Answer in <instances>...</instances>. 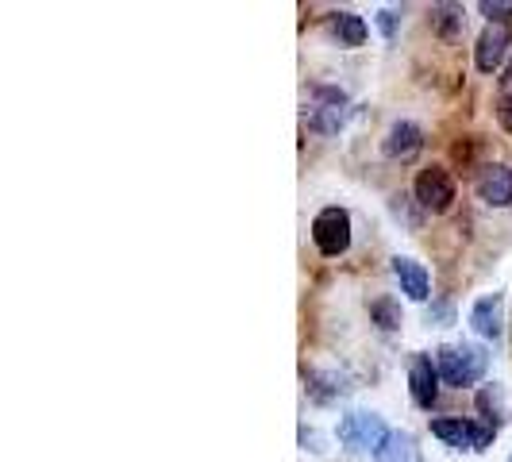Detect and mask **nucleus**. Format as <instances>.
Masks as SVG:
<instances>
[{"instance_id":"7","label":"nucleus","mask_w":512,"mask_h":462,"mask_svg":"<svg viewBox=\"0 0 512 462\" xmlns=\"http://www.w3.org/2000/svg\"><path fill=\"white\" fill-rule=\"evenodd\" d=\"M474 193L486 201L489 208H509L512 205V166H486L478 181H474Z\"/></svg>"},{"instance_id":"15","label":"nucleus","mask_w":512,"mask_h":462,"mask_svg":"<svg viewBox=\"0 0 512 462\" xmlns=\"http://www.w3.org/2000/svg\"><path fill=\"white\" fill-rule=\"evenodd\" d=\"M378 462H420V451H416L412 436H405V432H393V436H389V443L378 451Z\"/></svg>"},{"instance_id":"9","label":"nucleus","mask_w":512,"mask_h":462,"mask_svg":"<svg viewBox=\"0 0 512 462\" xmlns=\"http://www.w3.org/2000/svg\"><path fill=\"white\" fill-rule=\"evenodd\" d=\"M470 328L482 335V339H501V332H505V297L501 293H489L482 301H474V308H470Z\"/></svg>"},{"instance_id":"5","label":"nucleus","mask_w":512,"mask_h":462,"mask_svg":"<svg viewBox=\"0 0 512 462\" xmlns=\"http://www.w3.org/2000/svg\"><path fill=\"white\" fill-rule=\"evenodd\" d=\"M455 201V181L443 166H428L420 178H416V205L424 212H447Z\"/></svg>"},{"instance_id":"17","label":"nucleus","mask_w":512,"mask_h":462,"mask_svg":"<svg viewBox=\"0 0 512 462\" xmlns=\"http://www.w3.org/2000/svg\"><path fill=\"white\" fill-rule=\"evenodd\" d=\"M370 320H374L382 332H397V328H401V305H397L393 297H378V301L370 305Z\"/></svg>"},{"instance_id":"10","label":"nucleus","mask_w":512,"mask_h":462,"mask_svg":"<svg viewBox=\"0 0 512 462\" xmlns=\"http://www.w3.org/2000/svg\"><path fill=\"white\" fill-rule=\"evenodd\" d=\"M505 54H509V27L489 24L486 31H482V39H478V51H474L478 70H482V74H493V70L505 62Z\"/></svg>"},{"instance_id":"22","label":"nucleus","mask_w":512,"mask_h":462,"mask_svg":"<svg viewBox=\"0 0 512 462\" xmlns=\"http://www.w3.org/2000/svg\"><path fill=\"white\" fill-rule=\"evenodd\" d=\"M497 120H501V128L505 131H512V93H505L501 104H497Z\"/></svg>"},{"instance_id":"6","label":"nucleus","mask_w":512,"mask_h":462,"mask_svg":"<svg viewBox=\"0 0 512 462\" xmlns=\"http://www.w3.org/2000/svg\"><path fill=\"white\" fill-rule=\"evenodd\" d=\"M409 389H412V401L420 409H432L439 397V366L428 355H412L409 362Z\"/></svg>"},{"instance_id":"14","label":"nucleus","mask_w":512,"mask_h":462,"mask_svg":"<svg viewBox=\"0 0 512 462\" xmlns=\"http://www.w3.org/2000/svg\"><path fill=\"white\" fill-rule=\"evenodd\" d=\"M478 409H482L489 428H501L505 416H509V409H505V389H501V385H486V389L478 393Z\"/></svg>"},{"instance_id":"21","label":"nucleus","mask_w":512,"mask_h":462,"mask_svg":"<svg viewBox=\"0 0 512 462\" xmlns=\"http://www.w3.org/2000/svg\"><path fill=\"white\" fill-rule=\"evenodd\" d=\"M378 27H382L385 39H393V35H397V12H393V8H382V12H378Z\"/></svg>"},{"instance_id":"12","label":"nucleus","mask_w":512,"mask_h":462,"mask_svg":"<svg viewBox=\"0 0 512 462\" xmlns=\"http://www.w3.org/2000/svg\"><path fill=\"white\" fill-rule=\"evenodd\" d=\"M305 389L316 405H332V401H339V397H347V393H351L347 378H343V374H335V370H308Z\"/></svg>"},{"instance_id":"16","label":"nucleus","mask_w":512,"mask_h":462,"mask_svg":"<svg viewBox=\"0 0 512 462\" xmlns=\"http://www.w3.org/2000/svg\"><path fill=\"white\" fill-rule=\"evenodd\" d=\"M432 27H436L439 35H459L462 27H466V16H462L459 4H436L432 8Z\"/></svg>"},{"instance_id":"11","label":"nucleus","mask_w":512,"mask_h":462,"mask_svg":"<svg viewBox=\"0 0 512 462\" xmlns=\"http://www.w3.org/2000/svg\"><path fill=\"white\" fill-rule=\"evenodd\" d=\"M393 278L401 282V293H405V297H412V301H428L432 278H428V270H424L416 258H405V255L393 258Z\"/></svg>"},{"instance_id":"2","label":"nucleus","mask_w":512,"mask_h":462,"mask_svg":"<svg viewBox=\"0 0 512 462\" xmlns=\"http://www.w3.org/2000/svg\"><path fill=\"white\" fill-rule=\"evenodd\" d=\"M389 428H385L382 416H374V412H347L343 420H339V443L347 447V451H359V455H378L385 443H389Z\"/></svg>"},{"instance_id":"4","label":"nucleus","mask_w":512,"mask_h":462,"mask_svg":"<svg viewBox=\"0 0 512 462\" xmlns=\"http://www.w3.org/2000/svg\"><path fill=\"white\" fill-rule=\"evenodd\" d=\"M312 239L320 247V255L339 258L347 255L351 247V216L343 208H324L316 220H312Z\"/></svg>"},{"instance_id":"1","label":"nucleus","mask_w":512,"mask_h":462,"mask_svg":"<svg viewBox=\"0 0 512 462\" xmlns=\"http://www.w3.org/2000/svg\"><path fill=\"white\" fill-rule=\"evenodd\" d=\"M439 378L447 385H474L486 378L489 370V355L482 347H474V343H455V347H443L439 351Z\"/></svg>"},{"instance_id":"8","label":"nucleus","mask_w":512,"mask_h":462,"mask_svg":"<svg viewBox=\"0 0 512 462\" xmlns=\"http://www.w3.org/2000/svg\"><path fill=\"white\" fill-rule=\"evenodd\" d=\"M382 151L393 162H412L416 154L424 151V131L416 128V124H409V120H401V124H393V128L385 131Z\"/></svg>"},{"instance_id":"18","label":"nucleus","mask_w":512,"mask_h":462,"mask_svg":"<svg viewBox=\"0 0 512 462\" xmlns=\"http://www.w3.org/2000/svg\"><path fill=\"white\" fill-rule=\"evenodd\" d=\"M343 120H347V108H324L320 104L308 124H312V131H320V135H335V131L343 128Z\"/></svg>"},{"instance_id":"20","label":"nucleus","mask_w":512,"mask_h":462,"mask_svg":"<svg viewBox=\"0 0 512 462\" xmlns=\"http://www.w3.org/2000/svg\"><path fill=\"white\" fill-rule=\"evenodd\" d=\"M301 447L312 451V455H324V451H328V447H324V436H320L316 428H301Z\"/></svg>"},{"instance_id":"3","label":"nucleus","mask_w":512,"mask_h":462,"mask_svg":"<svg viewBox=\"0 0 512 462\" xmlns=\"http://www.w3.org/2000/svg\"><path fill=\"white\" fill-rule=\"evenodd\" d=\"M432 436L443 439L447 447H459V451H486L489 443H493V436H497V428L447 416V420H432Z\"/></svg>"},{"instance_id":"13","label":"nucleus","mask_w":512,"mask_h":462,"mask_svg":"<svg viewBox=\"0 0 512 462\" xmlns=\"http://www.w3.org/2000/svg\"><path fill=\"white\" fill-rule=\"evenodd\" d=\"M332 35L339 39V47H362L366 43V24H362V16H355V12H335Z\"/></svg>"},{"instance_id":"23","label":"nucleus","mask_w":512,"mask_h":462,"mask_svg":"<svg viewBox=\"0 0 512 462\" xmlns=\"http://www.w3.org/2000/svg\"><path fill=\"white\" fill-rule=\"evenodd\" d=\"M509 462H512V459H509Z\"/></svg>"},{"instance_id":"19","label":"nucleus","mask_w":512,"mask_h":462,"mask_svg":"<svg viewBox=\"0 0 512 462\" xmlns=\"http://www.w3.org/2000/svg\"><path fill=\"white\" fill-rule=\"evenodd\" d=\"M478 12L489 16V24H497V27L512 24V0H482Z\"/></svg>"}]
</instances>
